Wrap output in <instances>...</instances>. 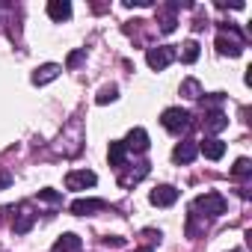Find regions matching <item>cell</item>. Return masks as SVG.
I'll return each instance as SVG.
<instances>
[{
  "mask_svg": "<svg viewBox=\"0 0 252 252\" xmlns=\"http://www.w3.org/2000/svg\"><path fill=\"white\" fill-rule=\"evenodd\" d=\"M160 125H163L169 134H184V131L190 128V113L181 110V107H169V110H163Z\"/></svg>",
  "mask_w": 252,
  "mask_h": 252,
  "instance_id": "cell-2",
  "label": "cell"
},
{
  "mask_svg": "<svg viewBox=\"0 0 252 252\" xmlns=\"http://www.w3.org/2000/svg\"><path fill=\"white\" fill-rule=\"evenodd\" d=\"M199 152H202L208 160H220V158L225 155V143H222V140H217V137H208V140H202V143H199Z\"/></svg>",
  "mask_w": 252,
  "mask_h": 252,
  "instance_id": "cell-9",
  "label": "cell"
},
{
  "mask_svg": "<svg viewBox=\"0 0 252 252\" xmlns=\"http://www.w3.org/2000/svg\"><path fill=\"white\" fill-rule=\"evenodd\" d=\"M225 128H228V119H225L222 110H211V113L205 116V131L220 134V131H225Z\"/></svg>",
  "mask_w": 252,
  "mask_h": 252,
  "instance_id": "cell-11",
  "label": "cell"
},
{
  "mask_svg": "<svg viewBox=\"0 0 252 252\" xmlns=\"http://www.w3.org/2000/svg\"><path fill=\"white\" fill-rule=\"evenodd\" d=\"M39 199L42 202H51V205H63V196L57 190H39Z\"/></svg>",
  "mask_w": 252,
  "mask_h": 252,
  "instance_id": "cell-22",
  "label": "cell"
},
{
  "mask_svg": "<svg viewBox=\"0 0 252 252\" xmlns=\"http://www.w3.org/2000/svg\"><path fill=\"white\" fill-rule=\"evenodd\" d=\"M30 225H33V214H30L27 208H21V217H18V222H15V234L30 231Z\"/></svg>",
  "mask_w": 252,
  "mask_h": 252,
  "instance_id": "cell-18",
  "label": "cell"
},
{
  "mask_svg": "<svg viewBox=\"0 0 252 252\" xmlns=\"http://www.w3.org/2000/svg\"><path fill=\"white\" fill-rule=\"evenodd\" d=\"M137 252H152V249H149V246H143V249H137Z\"/></svg>",
  "mask_w": 252,
  "mask_h": 252,
  "instance_id": "cell-26",
  "label": "cell"
},
{
  "mask_svg": "<svg viewBox=\"0 0 252 252\" xmlns=\"http://www.w3.org/2000/svg\"><path fill=\"white\" fill-rule=\"evenodd\" d=\"M80 60H83V51H74V54L68 57V68H74V65H77Z\"/></svg>",
  "mask_w": 252,
  "mask_h": 252,
  "instance_id": "cell-23",
  "label": "cell"
},
{
  "mask_svg": "<svg viewBox=\"0 0 252 252\" xmlns=\"http://www.w3.org/2000/svg\"><path fill=\"white\" fill-rule=\"evenodd\" d=\"M181 60H184V63H196V60H199V42H196V39H190V42L181 45Z\"/></svg>",
  "mask_w": 252,
  "mask_h": 252,
  "instance_id": "cell-17",
  "label": "cell"
},
{
  "mask_svg": "<svg viewBox=\"0 0 252 252\" xmlns=\"http://www.w3.org/2000/svg\"><path fill=\"white\" fill-rule=\"evenodd\" d=\"M104 208H107V202H101V199H74L71 202V214H77V217H86V214H95Z\"/></svg>",
  "mask_w": 252,
  "mask_h": 252,
  "instance_id": "cell-10",
  "label": "cell"
},
{
  "mask_svg": "<svg viewBox=\"0 0 252 252\" xmlns=\"http://www.w3.org/2000/svg\"><path fill=\"white\" fill-rule=\"evenodd\" d=\"M249 172H252V163H249V158H240V160L231 166V175H234V178H246Z\"/></svg>",
  "mask_w": 252,
  "mask_h": 252,
  "instance_id": "cell-19",
  "label": "cell"
},
{
  "mask_svg": "<svg viewBox=\"0 0 252 252\" xmlns=\"http://www.w3.org/2000/svg\"><path fill=\"white\" fill-rule=\"evenodd\" d=\"M181 92H184L187 98H199V95H202V86H199V80H193V77H190V80H184V83H181Z\"/></svg>",
  "mask_w": 252,
  "mask_h": 252,
  "instance_id": "cell-20",
  "label": "cell"
},
{
  "mask_svg": "<svg viewBox=\"0 0 252 252\" xmlns=\"http://www.w3.org/2000/svg\"><path fill=\"white\" fill-rule=\"evenodd\" d=\"M217 51L220 54H228V57H240V51H243V39L231 30V36L228 33H220L217 36Z\"/></svg>",
  "mask_w": 252,
  "mask_h": 252,
  "instance_id": "cell-5",
  "label": "cell"
},
{
  "mask_svg": "<svg viewBox=\"0 0 252 252\" xmlns=\"http://www.w3.org/2000/svg\"><path fill=\"white\" fill-rule=\"evenodd\" d=\"M196 155H199V143L184 140V143H178V146H175L172 160H175V163H193V160H196Z\"/></svg>",
  "mask_w": 252,
  "mask_h": 252,
  "instance_id": "cell-7",
  "label": "cell"
},
{
  "mask_svg": "<svg viewBox=\"0 0 252 252\" xmlns=\"http://www.w3.org/2000/svg\"><path fill=\"white\" fill-rule=\"evenodd\" d=\"M12 184V178H9V172H0V190H6Z\"/></svg>",
  "mask_w": 252,
  "mask_h": 252,
  "instance_id": "cell-24",
  "label": "cell"
},
{
  "mask_svg": "<svg viewBox=\"0 0 252 252\" xmlns=\"http://www.w3.org/2000/svg\"><path fill=\"white\" fill-rule=\"evenodd\" d=\"M95 181H98V175L89 172V169H74V172L65 175V187L68 190H86V187H95Z\"/></svg>",
  "mask_w": 252,
  "mask_h": 252,
  "instance_id": "cell-4",
  "label": "cell"
},
{
  "mask_svg": "<svg viewBox=\"0 0 252 252\" xmlns=\"http://www.w3.org/2000/svg\"><path fill=\"white\" fill-rule=\"evenodd\" d=\"M116 98H119V89H116V86H104V89L95 95L98 104H110V101H116Z\"/></svg>",
  "mask_w": 252,
  "mask_h": 252,
  "instance_id": "cell-21",
  "label": "cell"
},
{
  "mask_svg": "<svg viewBox=\"0 0 252 252\" xmlns=\"http://www.w3.org/2000/svg\"><path fill=\"white\" fill-rule=\"evenodd\" d=\"M149 199H152V205H158V208H169V205L178 202V190H175L172 184H160V187H155V190L149 193Z\"/></svg>",
  "mask_w": 252,
  "mask_h": 252,
  "instance_id": "cell-6",
  "label": "cell"
},
{
  "mask_svg": "<svg viewBox=\"0 0 252 252\" xmlns=\"http://www.w3.org/2000/svg\"><path fill=\"white\" fill-rule=\"evenodd\" d=\"M193 214H202V217H220L225 214V199L220 193H202L196 202H193Z\"/></svg>",
  "mask_w": 252,
  "mask_h": 252,
  "instance_id": "cell-1",
  "label": "cell"
},
{
  "mask_svg": "<svg viewBox=\"0 0 252 252\" xmlns=\"http://www.w3.org/2000/svg\"><path fill=\"white\" fill-rule=\"evenodd\" d=\"M80 249H83V240H80L77 234H71V231L63 234V237L54 243V252H80Z\"/></svg>",
  "mask_w": 252,
  "mask_h": 252,
  "instance_id": "cell-14",
  "label": "cell"
},
{
  "mask_svg": "<svg viewBox=\"0 0 252 252\" xmlns=\"http://www.w3.org/2000/svg\"><path fill=\"white\" fill-rule=\"evenodd\" d=\"M172 60H175V48H169V45L149 48V54H146V63H149V68H155V71H163Z\"/></svg>",
  "mask_w": 252,
  "mask_h": 252,
  "instance_id": "cell-3",
  "label": "cell"
},
{
  "mask_svg": "<svg viewBox=\"0 0 252 252\" xmlns=\"http://www.w3.org/2000/svg\"><path fill=\"white\" fill-rule=\"evenodd\" d=\"M125 149H134V152H149V134L143 128H134L125 140Z\"/></svg>",
  "mask_w": 252,
  "mask_h": 252,
  "instance_id": "cell-12",
  "label": "cell"
},
{
  "mask_svg": "<svg viewBox=\"0 0 252 252\" xmlns=\"http://www.w3.org/2000/svg\"><path fill=\"white\" fill-rule=\"evenodd\" d=\"M104 243H107V246H122L125 240H122V237H104Z\"/></svg>",
  "mask_w": 252,
  "mask_h": 252,
  "instance_id": "cell-25",
  "label": "cell"
},
{
  "mask_svg": "<svg viewBox=\"0 0 252 252\" xmlns=\"http://www.w3.org/2000/svg\"><path fill=\"white\" fill-rule=\"evenodd\" d=\"M125 158H128L125 143H110V163L113 166H125Z\"/></svg>",
  "mask_w": 252,
  "mask_h": 252,
  "instance_id": "cell-16",
  "label": "cell"
},
{
  "mask_svg": "<svg viewBox=\"0 0 252 252\" xmlns=\"http://www.w3.org/2000/svg\"><path fill=\"white\" fill-rule=\"evenodd\" d=\"M175 9H178V6H163V9H160L158 24H160L163 33H172V30H175V24H178V21H175Z\"/></svg>",
  "mask_w": 252,
  "mask_h": 252,
  "instance_id": "cell-15",
  "label": "cell"
},
{
  "mask_svg": "<svg viewBox=\"0 0 252 252\" xmlns=\"http://www.w3.org/2000/svg\"><path fill=\"white\" fill-rule=\"evenodd\" d=\"M60 71H63V68H60L57 63H45V65H39V68L33 71V83H36V86H45V83L57 80V77H60Z\"/></svg>",
  "mask_w": 252,
  "mask_h": 252,
  "instance_id": "cell-8",
  "label": "cell"
},
{
  "mask_svg": "<svg viewBox=\"0 0 252 252\" xmlns=\"http://www.w3.org/2000/svg\"><path fill=\"white\" fill-rule=\"evenodd\" d=\"M48 15L54 21H68L71 18V3H68V0H51V3H48Z\"/></svg>",
  "mask_w": 252,
  "mask_h": 252,
  "instance_id": "cell-13",
  "label": "cell"
}]
</instances>
